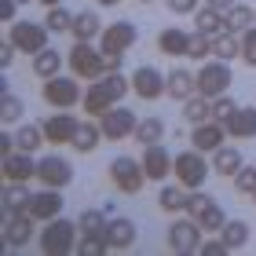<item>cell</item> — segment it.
Here are the masks:
<instances>
[{
	"instance_id": "29",
	"label": "cell",
	"mask_w": 256,
	"mask_h": 256,
	"mask_svg": "<svg viewBox=\"0 0 256 256\" xmlns=\"http://www.w3.org/2000/svg\"><path fill=\"white\" fill-rule=\"evenodd\" d=\"M30 198H33V194L26 190V183L4 180V190H0V205H4V212H18V208H26Z\"/></svg>"
},
{
	"instance_id": "2",
	"label": "cell",
	"mask_w": 256,
	"mask_h": 256,
	"mask_svg": "<svg viewBox=\"0 0 256 256\" xmlns=\"http://www.w3.org/2000/svg\"><path fill=\"white\" fill-rule=\"evenodd\" d=\"M77 234H80L77 224L55 216V220L44 224V230L37 234V246H40L44 256H70V252H77Z\"/></svg>"
},
{
	"instance_id": "9",
	"label": "cell",
	"mask_w": 256,
	"mask_h": 256,
	"mask_svg": "<svg viewBox=\"0 0 256 256\" xmlns=\"http://www.w3.org/2000/svg\"><path fill=\"white\" fill-rule=\"evenodd\" d=\"M48 26L44 22H30V18H22V22H11V30H8V40L15 44V48L22 55H37L48 48Z\"/></svg>"
},
{
	"instance_id": "43",
	"label": "cell",
	"mask_w": 256,
	"mask_h": 256,
	"mask_svg": "<svg viewBox=\"0 0 256 256\" xmlns=\"http://www.w3.org/2000/svg\"><path fill=\"white\" fill-rule=\"evenodd\" d=\"M234 190L252 198V190H256V165H242V168L234 172Z\"/></svg>"
},
{
	"instance_id": "45",
	"label": "cell",
	"mask_w": 256,
	"mask_h": 256,
	"mask_svg": "<svg viewBox=\"0 0 256 256\" xmlns=\"http://www.w3.org/2000/svg\"><path fill=\"white\" fill-rule=\"evenodd\" d=\"M234 110H238V102L230 99L227 92H224V96H216V99H212V118H216V121H227V118H230Z\"/></svg>"
},
{
	"instance_id": "34",
	"label": "cell",
	"mask_w": 256,
	"mask_h": 256,
	"mask_svg": "<svg viewBox=\"0 0 256 256\" xmlns=\"http://www.w3.org/2000/svg\"><path fill=\"white\" fill-rule=\"evenodd\" d=\"M220 238L227 242V249H230V252L246 249V246H249V224H246V220H227L224 230H220Z\"/></svg>"
},
{
	"instance_id": "54",
	"label": "cell",
	"mask_w": 256,
	"mask_h": 256,
	"mask_svg": "<svg viewBox=\"0 0 256 256\" xmlns=\"http://www.w3.org/2000/svg\"><path fill=\"white\" fill-rule=\"evenodd\" d=\"M252 205H256V190H252Z\"/></svg>"
},
{
	"instance_id": "27",
	"label": "cell",
	"mask_w": 256,
	"mask_h": 256,
	"mask_svg": "<svg viewBox=\"0 0 256 256\" xmlns=\"http://www.w3.org/2000/svg\"><path fill=\"white\" fill-rule=\"evenodd\" d=\"M194 30L198 33H205V37H220L224 33V11H216V8H198L194 11Z\"/></svg>"
},
{
	"instance_id": "47",
	"label": "cell",
	"mask_w": 256,
	"mask_h": 256,
	"mask_svg": "<svg viewBox=\"0 0 256 256\" xmlns=\"http://www.w3.org/2000/svg\"><path fill=\"white\" fill-rule=\"evenodd\" d=\"M172 15H194L198 11V0H165Z\"/></svg>"
},
{
	"instance_id": "40",
	"label": "cell",
	"mask_w": 256,
	"mask_h": 256,
	"mask_svg": "<svg viewBox=\"0 0 256 256\" xmlns=\"http://www.w3.org/2000/svg\"><path fill=\"white\" fill-rule=\"evenodd\" d=\"M44 26H48L52 33H66L70 26H74V15L66 11V4H55V8H48V15H44Z\"/></svg>"
},
{
	"instance_id": "31",
	"label": "cell",
	"mask_w": 256,
	"mask_h": 256,
	"mask_svg": "<svg viewBox=\"0 0 256 256\" xmlns=\"http://www.w3.org/2000/svg\"><path fill=\"white\" fill-rule=\"evenodd\" d=\"M99 139H102V128H99V121H80V128H77V136H74V146L77 154H92V150L99 146Z\"/></svg>"
},
{
	"instance_id": "51",
	"label": "cell",
	"mask_w": 256,
	"mask_h": 256,
	"mask_svg": "<svg viewBox=\"0 0 256 256\" xmlns=\"http://www.w3.org/2000/svg\"><path fill=\"white\" fill-rule=\"evenodd\" d=\"M205 4H208V8H216V11H230V8L238 4V0H205Z\"/></svg>"
},
{
	"instance_id": "24",
	"label": "cell",
	"mask_w": 256,
	"mask_h": 256,
	"mask_svg": "<svg viewBox=\"0 0 256 256\" xmlns=\"http://www.w3.org/2000/svg\"><path fill=\"white\" fill-rule=\"evenodd\" d=\"M168 96L176 102H187L190 96H198V74H190V70H172L168 74Z\"/></svg>"
},
{
	"instance_id": "42",
	"label": "cell",
	"mask_w": 256,
	"mask_h": 256,
	"mask_svg": "<svg viewBox=\"0 0 256 256\" xmlns=\"http://www.w3.org/2000/svg\"><path fill=\"white\" fill-rule=\"evenodd\" d=\"M18 118H22V99L11 96V92H0V121L11 124V121H18Z\"/></svg>"
},
{
	"instance_id": "33",
	"label": "cell",
	"mask_w": 256,
	"mask_h": 256,
	"mask_svg": "<svg viewBox=\"0 0 256 256\" xmlns=\"http://www.w3.org/2000/svg\"><path fill=\"white\" fill-rule=\"evenodd\" d=\"M62 62H66V59H62L55 48H44V52L33 55V74H37L40 80H48V77H55V74L62 70Z\"/></svg>"
},
{
	"instance_id": "41",
	"label": "cell",
	"mask_w": 256,
	"mask_h": 256,
	"mask_svg": "<svg viewBox=\"0 0 256 256\" xmlns=\"http://www.w3.org/2000/svg\"><path fill=\"white\" fill-rule=\"evenodd\" d=\"M205 55H212V37H205V33H190V44H187V59L190 62H202Z\"/></svg>"
},
{
	"instance_id": "11",
	"label": "cell",
	"mask_w": 256,
	"mask_h": 256,
	"mask_svg": "<svg viewBox=\"0 0 256 256\" xmlns=\"http://www.w3.org/2000/svg\"><path fill=\"white\" fill-rule=\"evenodd\" d=\"M37 220L30 216V208H18V212H4V227H0V238H4L8 249H26L30 238L37 234Z\"/></svg>"
},
{
	"instance_id": "50",
	"label": "cell",
	"mask_w": 256,
	"mask_h": 256,
	"mask_svg": "<svg viewBox=\"0 0 256 256\" xmlns=\"http://www.w3.org/2000/svg\"><path fill=\"white\" fill-rule=\"evenodd\" d=\"M15 136H11V132H0V158H8V154H15Z\"/></svg>"
},
{
	"instance_id": "39",
	"label": "cell",
	"mask_w": 256,
	"mask_h": 256,
	"mask_svg": "<svg viewBox=\"0 0 256 256\" xmlns=\"http://www.w3.org/2000/svg\"><path fill=\"white\" fill-rule=\"evenodd\" d=\"M106 252H110L106 234H80V242H77V256H106Z\"/></svg>"
},
{
	"instance_id": "56",
	"label": "cell",
	"mask_w": 256,
	"mask_h": 256,
	"mask_svg": "<svg viewBox=\"0 0 256 256\" xmlns=\"http://www.w3.org/2000/svg\"><path fill=\"white\" fill-rule=\"evenodd\" d=\"M139 4H150V0H139Z\"/></svg>"
},
{
	"instance_id": "10",
	"label": "cell",
	"mask_w": 256,
	"mask_h": 256,
	"mask_svg": "<svg viewBox=\"0 0 256 256\" xmlns=\"http://www.w3.org/2000/svg\"><path fill=\"white\" fill-rule=\"evenodd\" d=\"M168 249L172 252H180V256H190V252H198L202 249V242H205V227L198 224L194 216H187V220H176V224L168 227Z\"/></svg>"
},
{
	"instance_id": "46",
	"label": "cell",
	"mask_w": 256,
	"mask_h": 256,
	"mask_svg": "<svg viewBox=\"0 0 256 256\" xmlns=\"http://www.w3.org/2000/svg\"><path fill=\"white\" fill-rule=\"evenodd\" d=\"M202 252H205V256H227L230 249H227L224 238H205V242H202Z\"/></svg>"
},
{
	"instance_id": "25",
	"label": "cell",
	"mask_w": 256,
	"mask_h": 256,
	"mask_svg": "<svg viewBox=\"0 0 256 256\" xmlns=\"http://www.w3.org/2000/svg\"><path fill=\"white\" fill-rule=\"evenodd\" d=\"M246 165V161H242V150L238 146H220V150H212V172L216 176H227V180H234V172Z\"/></svg>"
},
{
	"instance_id": "48",
	"label": "cell",
	"mask_w": 256,
	"mask_h": 256,
	"mask_svg": "<svg viewBox=\"0 0 256 256\" xmlns=\"http://www.w3.org/2000/svg\"><path fill=\"white\" fill-rule=\"evenodd\" d=\"M15 52H18V48H15L11 40H4V44H0V66H4V70H8L11 62H15Z\"/></svg>"
},
{
	"instance_id": "13",
	"label": "cell",
	"mask_w": 256,
	"mask_h": 256,
	"mask_svg": "<svg viewBox=\"0 0 256 256\" xmlns=\"http://www.w3.org/2000/svg\"><path fill=\"white\" fill-rule=\"evenodd\" d=\"M132 92L146 102H158L161 96H168V74H161L154 66H139L132 74Z\"/></svg>"
},
{
	"instance_id": "20",
	"label": "cell",
	"mask_w": 256,
	"mask_h": 256,
	"mask_svg": "<svg viewBox=\"0 0 256 256\" xmlns=\"http://www.w3.org/2000/svg\"><path fill=\"white\" fill-rule=\"evenodd\" d=\"M143 168H146V180H165L172 172V154L165 150V143H146L143 146Z\"/></svg>"
},
{
	"instance_id": "5",
	"label": "cell",
	"mask_w": 256,
	"mask_h": 256,
	"mask_svg": "<svg viewBox=\"0 0 256 256\" xmlns=\"http://www.w3.org/2000/svg\"><path fill=\"white\" fill-rule=\"evenodd\" d=\"M172 172H176V183H183L187 190H202L205 180L212 176V161H205V154L198 146L183 150V154L172 158Z\"/></svg>"
},
{
	"instance_id": "1",
	"label": "cell",
	"mask_w": 256,
	"mask_h": 256,
	"mask_svg": "<svg viewBox=\"0 0 256 256\" xmlns=\"http://www.w3.org/2000/svg\"><path fill=\"white\" fill-rule=\"evenodd\" d=\"M128 88H132V77H121V70L102 74L99 80H92L88 92H84V114H92V118H102L106 110L121 106V99L128 96Z\"/></svg>"
},
{
	"instance_id": "23",
	"label": "cell",
	"mask_w": 256,
	"mask_h": 256,
	"mask_svg": "<svg viewBox=\"0 0 256 256\" xmlns=\"http://www.w3.org/2000/svg\"><path fill=\"white\" fill-rule=\"evenodd\" d=\"M187 44H190V33L187 30H180V26H168V30H161L158 33V48L161 55H176V59H187Z\"/></svg>"
},
{
	"instance_id": "49",
	"label": "cell",
	"mask_w": 256,
	"mask_h": 256,
	"mask_svg": "<svg viewBox=\"0 0 256 256\" xmlns=\"http://www.w3.org/2000/svg\"><path fill=\"white\" fill-rule=\"evenodd\" d=\"M15 8H18V0H0V18H4L8 26L15 22Z\"/></svg>"
},
{
	"instance_id": "36",
	"label": "cell",
	"mask_w": 256,
	"mask_h": 256,
	"mask_svg": "<svg viewBox=\"0 0 256 256\" xmlns=\"http://www.w3.org/2000/svg\"><path fill=\"white\" fill-rule=\"evenodd\" d=\"M48 139H44V128L40 124H18V132H15V146L18 150H26V154H33V150H40Z\"/></svg>"
},
{
	"instance_id": "44",
	"label": "cell",
	"mask_w": 256,
	"mask_h": 256,
	"mask_svg": "<svg viewBox=\"0 0 256 256\" xmlns=\"http://www.w3.org/2000/svg\"><path fill=\"white\" fill-rule=\"evenodd\" d=\"M242 59H246V66L256 70V26H249L242 33Z\"/></svg>"
},
{
	"instance_id": "16",
	"label": "cell",
	"mask_w": 256,
	"mask_h": 256,
	"mask_svg": "<svg viewBox=\"0 0 256 256\" xmlns=\"http://www.w3.org/2000/svg\"><path fill=\"white\" fill-rule=\"evenodd\" d=\"M40 128H44V139H48V143L66 146V143H74V136H77L80 121L74 118V114H66V110H62V114H52V118H44Z\"/></svg>"
},
{
	"instance_id": "15",
	"label": "cell",
	"mask_w": 256,
	"mask_h": 256,
	"mask_svg": "<svg viewBox=\"0 0 256 256\" xmlns=\"http://www.w3.org/2000/svg\"><path fill=\"white\" fill-rule=\"evenodd\" d=\"M37 180L44 183V187H70V180H74V165H70L66 158L59 154H48V158H40L37 161Z\"/></svg>"
},
{
	"instance_id": "12",
	"label": "cell",
	"mask_w": 256,
	"mask_h": 256,
	"mask_svg": "<svg viewBox=\"0 0 256 256\" xmlns=\"http://www.w3.org/2000/svg\"><path fill=\"white\" fill-rule=\"evenodd\" d=\"M224 92H230V66L224 59L205 62L202 70H198V96L216 99V96H224Z\"/></svg>"
},
{
	"instance_id": "52",
	"label": "cell",
	"mask_w": 256,
	"mask_h": 256,
	"mask_svg": "<svg viewBox=\"0 0 256 256\" xmlns=\"http://www.w3.org/2000/svg\"><path fill=\"white\" fill-rule=\"evenodd\" d=\"M96 4H99V8H118L121 0H96Z\"/></svg>"
},
{
	"instance_id": "19",
	"label": "cell",
	"mask_w": 256,
	"mask_h": 256,
	"mask_svg": "<svg viewBox=\"0 0 256 256\" xmlns=\"http://www.w3.org/2000/svg\"><path fill=\"white\" fill-rule=\"evenodd\" d=\"M224 139H227V124L216 121V118L194 124V132H190V143L202 150V154H212V150H220V146H224Z\"/></svg>"
},
{
	"instance_id": "4",
	"label": "cell",
	"mask_w": 256,
	"mask_h": 256,
	"mask_svg": "<svg viewBox=\"0 0 256 256\" xmlns=\"http://www.w3.org/2000/svg\"><path fill=\"white\" fill-rule=\"evenodd\" d=\"M132 44H136V22H128V18L114 22V26H102V33H99V48L106 55L110 70H121L124 52L132 48Z\"/></svg>"
},
{
	"instance_id": "32",
	"label": "cell",
	"mask_w": 256,
	"mask_h": 256,
	"mask_svg": "<svg viewBox=\"0 0 256 256\" xmlns=\"http://www.w3.org/2000/svg\"><path fill=\"white\" fill-rule=\"evenodd\" d=\"M187 202H190V190L176 183V187H161L158 194V205L165 208V212H187Z\"/></svg>"
},
{
	"instance_id": "30",
	"label": "cell",
	"mask_w": 256,
	"mask_h": 256,
	"mask_svg": "<svg viewBox=\"0 0 256 256\" xmlns=\"http://www.w3.org/2000/svg\"><path fill=\"white\" fill-rule=\"evenodd\" d=\"M212 59H242V33H220V37H212Z\"/></svg>"
},
{
	"instance_id": "8",
	"label": "cell",
	"mask_w": 256,
	"mask_h": 256,
	"mask_svg": "<svg viewBox=\"0 0 256 256\" xmlns=\"http://www.w3.org/2000/svg\"><path fill=\"white\" fill-rule=\"evenodd\" d=\"M187 216H194L198 224L205 227V234H220L227 224L224 208H220L216 198H208L205 190H190V202H187Z\"/></svg>"
},
{
	"instance_id": "21",
	"label": "cell",
	"mask_w": 256,
	"mask_h": 256,
	"mask_svg": "<svg viewBox=\"0 0 256 256\" xmlns=\"http://www.w3.org/2000/svg\"><path fill=\"white\" fill-rule=\"evenodd\" d=\"M136 224L128 216H110V224H106V242H110V249L114 252H124V249H132L136 246Z\"/></svg>"
},
{
	"instance_id": "26",
	"label": "cell",
	"mask_w": 256,
	"mask_h": 256,
	"mask_svg": "<svg viewBox=\"0 0 256 256\" xmlns=\"http://www.w3.org/2000/svg\"><path fill=\"white\" fill-rule=\"evenodd\" d=\"M249 26H256V8H249V4L238 0L230 11H224V30L227 33H246Z\"/></svg>"
},
{
	"instance_id": "22",
	"label": "cell",
	"mask_w": 256,
	"mask_h": 256,
	"mask_svg": "<svg viewBox=\"0 0 256 256\" xmlns=\"http://www.w3.org/2000/svg\"><path fill=\"white\" fill-rule=\"evenodd\" d=\"M224 124L230 139H256V106H238Z\"/></svg>"
},
{
	"instance_id": "7",
	"label": "cell",
	"mask_w": 256,
	"mask_h": 256,
	"mask_svg": "<svg viewBox=\"0 0 256 256\" xmlns=\"http://www.w3.org/2000/svg\"><path fill=\"white\" fill-rule=\"evenodd\" d=\"M110 183H114V190H121V194H139L143 190V183H146V168H143V161H136V158H114L110 161Z\"/></svg>"
},
{
	"instance_id": "55",
	"label": "cell",
	"mask_w": 256,
	"mask_h": 256,
	"mask_svg": "<svg viewBox=\"0 0 256 256\" xmlns=\"http://www.w3.org/2000/svg\"><path fill=\"white\" fill-rule=\"evenodd\" d=\"M18 4H30V0H18Z\"/></svg>"
},
{
	"instance_id": "6",
	"label": "cell",
	"mask_w": 256,
	"mask_h": 256,
	"mask_svg": "<svg viewBox=\"0 0 256 256\" xmlns=\"http://www.w3.org/2000/svg\"><path fill=\"white\" fill-rule=\"evenodd\" d=\"M80 77H62V74H55V77H48L44 80V88H40V96H44V102H48L52 110H74L77 102H80V84H77Z\"/></svg>"
},
{
	"instance_id": "28",
	"label": "cell",
	"mask_w": 256,
	"mask_h": 256,
	"mask_svg": "<svg viewBox=\"0 0 256 256\" xmlns=\"http://www.w3.org/2000/svg\"><path fill=\"white\" fill-rule=\"evenodd\" d=\"M70 33H74V40H96L99 33H102V22H99L96 11H80V15H74Z\"/></svg>"
},
{
	"instance_id": "14",
	"label": "cell",
	"mask_w": 256,
	"mask_h": 256,
	"mask_svg": "<svg viewBox=\"0 0 256 256\" xmlns=\"http://www.w3.org/2000/svg\"><path fill=\"white\" fill-rule=\"evenodd\" d=\"M136 124H139V118L128 106H114V110H106L99 118V128H102V139H114V143H121V139H128L136 132Z\"/></svg>"
},
{
	"instance_id": "18",
	"label": "cell",
	"mask_w": 256,
	"mask_h": 256,
	"mask_svg": "<svg viewBox=\"0 0 256 256\" xmlns=\"http://www.w3.org/2000/svg\"><path fill=\"white\" fill-rule=\"evenodd\" d=\"M0 172H4V180H11V183H30V180H37V161H33V154H26V150H15V154L0 158Z\"/></svg>"
},
{
	"instance_id": "17",
	"label": "cell",
	"mask_w": 256,
	"mask_h": 256,
	"mask_svg": "<svg viewBox=\"0 0 256 256\" xmlns=\"http://www.w3.org/2000/svg\"><path fill=\"white\" fill-rule=\"evenodd\" d=\"M62 190L59 187H44L40 194H33L30 198V216L33 220H40V224H48V220H55V216H62Z\"/></svg>"
},
{
	"instance_id": "37",
	"label": "cell",
	"mask_w": 256,
	"mask_h": 256,
	"mask_svg": "<svg viewBox=\"0 0 256 256\" xmlns=\"http://www.w3.org/2000/svg\"><path fill=\"white\" fill-rule=\"evenodd\" d=\"M106 224H110V216L102 212V208H84L80 220H77L80 234H106Z\"/></svg>"
},
{
	"instance_id": "38",
	"label": "cell",
	"mask_w": 256,
	"mask_h": 256,
	"mask_svg": "<svg viewBox=\"0 0 256 256\" xmlns=\"http://www.w3.org/2000/svg\"><path fill=\"white\" fill-rule=\"evenodd\" d=\"M183 118H187L190 124H202L212 118V99H205V96H190L187 102H183Z\"/></svg>"
},
{
	"instance_id": "35",
	"label": "cell",
	"mask_w": 256,
	"mask_h": 256,
	"mask_svg": "<svg viewBox=\"0 0 256 256\" xmlns=\"http://www.w3.org/2000/svg\"><path fill=\"white\" fill-rule=\"evenodd\" d=\"M132 139H136V143H143V146L146 143H161V139H165V121H161V118H143L136 124Z\"/></svg>"
},
{
	"instance_id": "3",
	"label": "cell",
	"mask_w": 256,
	"mask_h": 256,
	"mask_svg": "<svg viewBox=\"0 0 256 256\" xmlns=\"http://www.w3.org/2000/svg\"><path fill=\"white\" fill-rule=\"evenodd\" d=\"M66 66H70V74L80 77V80H99L102 74H110V66H106V55H102V48H92V40H74V48H70L66 55Z\"/></svg>"
},
{
	"instance_id": "53",
	"label": "cell",
	"mask_w": 256,
	"mask_h": 256,
	"mask_svg": "<svg viewBox=\"0 0 256 256\" xmlns=\"http://www.w3.org/2000/svg\"><path fill=\"white\" fill-rule=\"evenodd\" d=\"M44 8H55V4H66V0H40Z\"/></svg>"
}]
</instances>
